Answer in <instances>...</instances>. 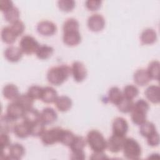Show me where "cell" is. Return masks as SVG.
Segmentation results:
<instances>
[{
	"mask_svg": "<svg viewBox=\"0 0 160 160\" xmlns=\"http://www.w3.org/2000/svg\"><path fill=\"white\" fill-rule=\"evenodd\" d=\"M71 74V68L66 64H61L52 67L48 70L47 79L51 84L59 86L65 82Z\"/></svg>",
	"mask_w": 160,
	"mask_h": 160,
	"instance_id": "cell-1",
	"label": "cell"
},
{
	"mask_svg": "<svg viewBox=\"0 0 160 160\" xmlns=\"http://www.w3.org/2000/svg\"><path fill=\"white\" fill-rule=\"evenodd\" d=\"M86 142L94 152H104L107 149V141L99 131L92 129L86 136Z\"/></svg>",
	"mask_w": 160,
	"mask_h": 160,
	"instance_id": "cell-2",
	"label": "cell"
},
{
	"mask_svg": "<svg viewBox=\"0 0 160 160\" xmlns=\"http://www.w3.org/2000/svg\"><path fill=\"white\" fill-rule=\"evenodd\" d=\"M124 156L128 159H138L141 156V147L139 142L131 138H126L122 147Z\"/></svg>",
	"mask_w": 160,
	"mask_h": 160,
	"instance_id": "cell-3",
	"label": "cell"
},
{
	"mask_svg": "<svg viewBox=\"0 0 160 160\" xmlns=\"http://www.w3.org/2000/svg\"><path fill=\"white\" fill-rule=\"evenodd\" d=\"M39 46L37 40L30 35L22 36L19 41V48L22 53L28 55L36 53Z\"/></svg>",
	"mask_w": 160,
	"mask_h": 160,
	"instance_id": "cell-4",
	"label": "cell"
},
{
	"mask_svg": "<svg viewBox=\"0 0 160 160\" xmlns=\"http://www.w3.org/2000/svg\"><path fill=\"white\" fill-rule=\"evenodd\" d=\"M62 128L55 127L46 130L41 136V141L45 146H51L59 141L60 134Z\"/></svg>",
	"mask_w": 160,
	"mask_h": 160,
	"instance_id": "cell-5",
	"label": "cell"
},
{
	"mask_svg": "<svg viewBox=\"0 0 160 160\" xmlns=\"http://www.w3.org/2000/svg\"><path fill=\"white\" fill-rule=\"evenodd\" d=\"M71 74L77 82L83 81L87 76V69L84 64L80 61H75L71 67Z\"/></svg>",
	"mask_w": 160,
	"mask_h": 160,
	"instance_id": "cell-6",
	"label": "cell"
},
{
	"mask_svg": "<svg viewBox=\"0 0 160 160\" xmlns=\"http://www.w3.org/2000/svg\"><path fill=\"white\" fill-rule=\"evenodd\" d=\"M126 136L112 134L107 141V149L112 153H118L122 151Z\"/></svg>",
	"mask_w": 160,
	"mask_h": 160,
	"instance_id": "cell-7",
	"label": "cell"
},
{
	"mask_svg": "<svg viewBox=\"0 0 160 160\" xmlns=\"http://www.w3.org/2000/svg\"><path fill=\"white\" fill-rule=\"evenodd\" d=\"M87 24L88 28L91 31L99 32L104 29L105 26V19L99 14H93L89 17Z\"/></svg>",
	"mask_w": 160,
	"mask_h": 160,
	"instance_id": "cell-8",
	"label": "cell"
},
{
	"mask_svg": "<svg viewBox=\"0 0 160 160\" xmlns=\"http://www.w3.org/2000/svg\"><path fill=\"white\" fill-rule=\"evenodd\" d=\"M128 128V123L124 118L122 117H118L114 119L112 124V134L118 136H126Z\"/></svg>",
	"mask_w": 160,
	"mask_h": 160,
	"instance_id": "cell-9",
	"label": "cell"
},
{
	"mask_svg": "<svg viewBox=\"0 0 160 160\" xmlns=\"http://www.w3.org/2000/svg\"><path fill=\"white\" fill-rule=\"evenodd\" d=\"M56 25L50 21H40L37 25V31L42 36H52L56 33Z\"/></svg>",
	"mask_w": 160,
	"mask_h": 160,
	"instance_id": "cell-10",
	"label": "cell"
},
{
	"mask_svg": "<svg viewBox=\"0 0 160 160\" xmlns=\"http://www.w3.org/2000/svg\"><path fill=\"white\" fill-rule=\"evenodd\" d=\"M63 42L68 46H75L81 41V36L79 31H68L63 32Z\"/></svg>",
	"mask_w": 160,
	"mask_h": 160,
	"instance_id": "cell-11",
	"label": "cell"
},
{
	"mask_svg": "<svg viewBox=\"0 0 160 160\" xmlns=\"http://www.w3.org/2000/svg\"><path fill=\"white\" fill-rule=\"evenodd\" d=\"M24 111L25 110L15 101L8 104L6 108V114L16 121L22 118Z\"/></svg>",
	"mask_w": 160,
	"mask_h": 160,
	"instance_id": "cell-12",
	"label": "cell"
},
{
	"mask_svg": "<svg viewBox=\"0 0 160 160\" xmlns=\"http://www.w3.org/2000/svg\"><path fill=\"white\" fill-rule=\"evenodd\" d=\"M8 150L9 159H21L25 154V149L24 146L19 143L11 144L8 148Z\"/></svg>",
	"mask_w": 160,
	"mask_h": 160,
	"instance_id": "cell-13",
	"label": "cell"
},
{
	"mask_svg": "<svg viewBox=\"0 0 160 160\" xmlns=\"http://www.w3.org/2000/svg\"><path fill=\"white\" fill-rule=\"evenodd\" d=\"M22 52L19 47L11 46L7 48L4 51V57L9 62H16L19 61L22 56Z\"/></svg>",
	"mask_w": 160,
	"mask_h": 160,
	"instance_id": "cell-14",
	"label": "cell"
},
{
	"mask_svg": "<svg viewBox=\"0 0 160 160\" xmlns=\"http://www.w3.org/2000/svg\"><path fill=\"white\" fill-rule=\"evenodd\" d=\"M58 114L56 111L52 108H44L40 114V121L45 125L50 124L56 121Z\"/></svg>",
	"mask_w": 160,
	"mask_h": 160,
	"instance_id": "cell-15",
	"label": "cell"
},
{
	"mask_svg": "<svg viewBox=\"0 0 160 160\" xmlns=\"http://www.w3.org/2000/svg\"><path fill=\"white\" fill-rule=\"evenodd\" d=\"M16 120L11 118L9 116L2 114L0 119V130L1 132H5L9 134L13 132L14 128L16 124Z\"/></svg>",
	"mask_w": 160,
	"mask_h": 160,
	"instance_id": "cell-16",
	"label": "cell"
},
{
	"mask_svg": "<svg viewBox=\"0 0 160 160\" xmlns=\"http://www.w3.org/2000/svg\"><path fill=\"white\" fill-rule=\"evenodd\" d=\"M133 79L134 82L139 86H144L148 84L151 80L147 70L144 68L139 69L134 73Z\"/></svg>",
	"mask_w": 160,
	"mask_h": 160,
	"instance_id": "cell-17",
	"label": "cell"
},
{
	"mask_svg": "<svg viewBox=\"0 0 160 160\" xmlns=\"http://www.w3.org/2000/svg\"><path fill=\"white\" fill-rule=\"evenodd\" d=\"M13 132L19 138H26L31 135V125L24 121L17 123L14 128Z\"/></svg>",
	"mask_w": 160,
	"mask_h": 160,
	"instance_id": "cell-18",
	"label": "cell"
},
{
	"mask_svg": "<svg viewBox=\"0 0 160 160\" xmlns=\"http://www.w3.org/2000/svg\"><path fill=\"white\" fill-rule=\"evenodd\" d=\"M40 114L41 112L38 109L32 107L25 110L22 118L23 121L31 126L40 121Z\"/></svg>",
	"mask_w": 160,
	"mask_h": 160,
	"instance_id": "cell-19",
	"label": "cell"
},
{
	"mask_svg": "<svg viewBox=\"0 0 160 160\" xmlns=\"http://www.w3.org/2000/svg\"><path fill=\"white\" fill-rule=\"evenodd\" d=\"M158 36L156 31L152 28H146L141 32L140 40L142 44L148 45L154 44L157 40Z\"/></svg>",
	"mask_w": 160,
	"mask_h": 160,
	"instance_id": "cell-20",
	"label": "cell"
},
{
	"mask_svg": "<svg viewBox=\"0 0 160 160\" xmlns=\"http://www.w3.org/2000/svg\"><path fill=\"white\" fill-rule=\"evenodd\" d=\"M58 92L54 88L51 86H46L42 89L41 99L45 103H52L56 101L58 97Z\"/></svg>",
	"mask_w": 160,
	"mask_h": 160,
	"instance_id": "cell-21",
	"label": "cell"
},
{
	"mask_svg": "<svg viewBox=\"0 0 160 160\" xmlns=\"http://www.w3.org/2000/svg\"><path fill=\"white\" fill-rule=\"evenodd\" d=\"M159 87L156 85H151L148 86L145 92L146 98L153 104H158L160 101Z\"/></svg>",
	"mask_w": 160,
	"mask_h": 160,
	"instance_id": "cell-22",
	"label": "cell"
},
{
	"mask_svg": "<svg viewBox=\"0 0 160 160\" xmlns=\"http://www.w3.org/2000/svg\"><path fill=\"white\" fill-rule=\"evenodd\" d=\"M56 107L61 112H66L72 107V100L67 96H58L54 102Z\"/></svg>",
	"mask_w": 160,
	"mask_h": 160,
	"instance_id": "cell-23",
	"label": "cell"
},
{
	"mask_svg": "<svg viewBox=\"0 0 160 160\" xmlns=\"http://www.w3.org/2000/svg\"><path fill=\"white\" fill-rule=\"evenodd\" d=\"M4 98L11 101H15L19 95L18 88L13 84H6L2 89Z\"/></svg>",
	"mask_w": 160,
	"mask_h": 160,
	"instance_id": "cell-24",
	"label": "cell"
},
{
	"mask_svg": "<svg viewBox=\"0 0 160 160\" xmlns=\"http://www.w3.org/2000/svg\"><path fill=\"white\" fill-rule=\"evenodd\" d=\"M124 98L122 91L116 86L112 87L108 91V99L114 105L117 106Z\"/></svg>",
	"mask_w": 160,
	"mask_h": 160,
	"instance_id": "cell-25",
	"label": "cell"
},
{
	"mask_svg": "<svg viewBox=\"0 0 160 160\" xmlns=\"http://www.w3.org/2000/svg\"><path fill=\"white\" fill-rule=\"evenodd\" d=\"M17 36L11 29L10 26L4 27L1 30V39L2 41L8 44H13L16 39Z\"/></svg>",
	"mask_w": 160,
	"mask_h": 160,
	"instance_id": "cell-26",
	"label": "cell"
},
{
	"mask_svg": "<svg viewBox=\"0 0 160 160\" xmlns=\"http://www.w3.org/2000/svg\"><path fill=\"white\" fill-rule=\"evenodd\" d=\"M131 118L134 124L140 126L146 121L147 112L139 109H132L131 112Z\"/></svg>",
	"mask_w": 160,
	"mask_h": 160,
	"instance_id": "cell-27",
	"label": "cell"
},
{
	"mask_svg": "<svg viewBox=\"0 0 160 160\" xmlns=\"http://www.w3.org/2000/svg\"><path fill=\"white\" fill-rule=\"evenodd\" d=\"M34 99L28 94H19L17 99L14 101L18 103L24 110L32 108L34 104Z\"/></svg>",
	"mask_w": 160,
	"mask_h": 160,
	"instance_id": "cell-28",
	"label": "cell"
},
{
	"mask_svg": "<svg viewBox=\"0 0 160 160\" xmlns=\"http://www.w3.org/2000/svg\"><path fill=\"white\" fill-rule=\"evenodd\" d=\"M53 52V48L46 44H43L39 46V47L36 52V55L39 59L46 60L52 56Z\"/></svg>",
	"mask_w": 160,
	"mask_h": 160,
	"instance_id": "cell-29",
	"label": "cell"
},
{
	"mask_svg": "<svg viewBox=\"0 0 160 160\" xmlns=\"http://www.w3.org/2000/svg\"><path fill=\"white\" fill-rule=\"evenodd\" d=\"M159 68L160 63L157 60L152 61L149 64L146 70L151 79H154L156 81L159 80Z\"/></svg>",
	"mask_w": 160,
	"mask_h": 160,
	"instance_id": "cell-30",
	"label": "cell"
},
{
	"mask_svg": "<svg viewBox=\"0 0 160 160\" xmlns=\"http://www.w3.org/2000/svg\"><path fill=\"white\" fill-rule=\"evenodd\" d=\"M87 144L86 139L81 136H76L71 144L69 146L71 152L83 151Z\"/></svg>",
	"mask_w": 160,
	"mask_h": 160,
	"instance_id": "cell-31",
	"label": "cell"
},
{
	"mask_svg": "<svg viewBox=\"0 0 160 160\" xmlns=\"http://www.w3.org/2000/svg\"><path fill=\"white\" fill-rule=\"evenodd\" d=\"M19 11L16 6H13L12 8L4 12V17L5 20L11 24L19 21Z\"/></svg>",
	"mask_w": 160,
	"mask_h": 160,
	"instance_id": "cell-32",
	"label": "cell"
},
{
	"mask_svg": "<svg viewBox=\"0 0 160 160\" xmlns=\"http://www.w3.org/2000/svg\"><path fill=\"white\" fill-rule=\"evenodd\" d=\"M75 136H76L74 133L70 130L62 129L59 142L66 146H69L73 141Z\"/></svg>",
	"mask_w": 160,
	"mask_h": 160,
	"instance_id": "cell-33",
	"label": "cell"
},
{
	"mask_svg": "<svg viewBox=\"0 0 160 160\" xmlns=\"http://www.w3.org/2000/svg\"><path fill=\"white\" fill-rule=\"evenodd\" d=\"M155 131H156V128L151 122L146 121L143 124L140 125L139 132L141 135L144 138H148Z\"/></svg>",
	"mask_w": 160,
	"mask_h": 160,
	"instance_id": "cell-34",
	"label": "cell"
},
{
	"mask_svg": "<svg viewBox=\"0 0 160 160\" xmlns=\"http://www.w3.org/2000/svg\"><path fill=\"white\" fill-rule=\"evenodd\" d=\"M134 103L132 99H129L124 97L116 106L120 112L122 113H129L133 109Z\"/></svg>",
	"mask_w": 160,
	"mask_h": 160,
	"instance_id": "cell-35",
	"label": "cell"
},
{
	"mask_svg": "<svg viewBox=\"0 0 160 160\" xmlns=\"http://www.w3.org/2000/svg\"><path fill=\"white\" fill-rule=\"evenodd\" d=\"M138 94H139L138 88L136 86L132 84L126 85V86H124L122 91L123 96L129 99H133L138 95Z\"/></svg>",
	"mask_w": 160,
	"mask_h": 160,
	"instance_id": "cell-36",
	"label": "cell"
},
{
	"mask_svg": "<svg viewBox=\"0 0 160 160\" xmlns=\"http://www.w3.org/2000/svg\"><path fill=\"white\" fill-rule=\"evenodd\" d=\"M79 22L74 18H68L66 19L62 26L63 32L68 31H79Z\"/></svg>",
	"mask_w": 160,
	"mask_h": 160,
	"instance_id": "cell-37",
	"label": "cell"
},
{
	"mask_svg": "<svg viewBox=\"0 0 160 160\" xmlns=\"http://www.w3.org/2000/svg\"><path fill=\"white\" fill-rule=\"evenodd\" d=\"M46 131L45 124L41 121L31 126V136L34 137H41Z\"/></svg>",
	"mask_w": 160,
	"mask_h": 160,
	"instance_id": "cell-38",
	"label": "cell"
},
{
	"mask_svg": "<svg viewBox=\"0 0 160 160\" xmlns=\"http://www.w3.org/2000/svg\"><path fill=\"white\" fill-rule=\"evenodd\" d=\"M58 6L61 11L70 12L74 8L76 2L73 0H59L58 1Z\"/></svg>",
	"mask_w": 160,
	"mask_h": 160,
	"instance_id": "cell-39",
	"label": "cell"
},
{
	"mask_svg": "<svg viewBox=\"0 0 160 160\" xmlns=\"http://www.w3.org/2000/svg\"><path fill=\"white\" fill-rule=\"evenodd\" d=\"M43 88L37 85H33L29 88L27 93L34 99H41Z\"/></svg>",
	"mask_w": 160,
	"mask_h": 160,
	"instance_id": "cell-40",
	"label": "cell"
},
{
	"mask_svg": "<svg viewBox=\"0 0 160 160\" xmlns=\"http://www.w3.org/2000/svg\"><path fill=\"white\" fill-rule=\"evenodd\" d=\"M10 27L17 37L21 35L25 29L24 24L21 20H19L11 24L10 25Z\"/></svg>",
	"mask_w": 160,
	"mask_h": 160,
	"instance_id": "cell-41",
	"label": "cell"
},
{
	"mask_svg": "<svg viewBox=\"0 0 160 160\" xmlns=\"http://www.w3.org/2000/svg\"><path fill=\"white\" fill-rule=\"evenodd\" d=\"M10 138L8 133L1 132L0 133V145L1 146L2 151L6 150L11 145Z\"/></svg>",
	"mask_w": 160,
	"mask_h": 160,
	"instance_id": "cell-42",
	"label": "cell"
},
{
	"mask_svg": "<svg viewBox=\"0 0 160 160\" xmlns=\"http://www.w3.org/2000/svg\"><path fill=\"white\" fill-rule=\"evenodd\" d=\"M133 109H139L148 112L149 109V105L146 101L143 99H140L134 103Z\"/></svg>",
	"mask_w": 160,
	"mask_h": 160,
	"instance_id": "cell-43",
	"label": "cell"
},
{
	"mask_svg": "<svg viewBox=\"0 0 160 160\" xmlns=\"http://www.w3.org/2000/svg\"><path fill=\"white\" fill-rule=\"evenodd\" d=\"M102 1L99 0H88L85 2L86 8L91 11L98 10L101 6Z\"/></svg>",
	"mask_w": 160,
	"mask_h": 160,
	"instance_id": "cell-44",
	"label": "cell"
},
{
	"mask_svg": "<svg viewBox=\"0 0 160 160\" xmlns=\"http://www.w3.org/2000/svg\"><path fill=\"white\" fill-rule=\"evenodd\" d=\"M146 138L148 145L151 147H156L159 144V135L157 131Z\"/></svg>",
	"mask_w": 160,
	"mask_h": 160,
	"instance_id": "cell-45",
	"label": "cell"
},
{
	"mask_svg": "<svg viewBox=\"0 0 160 160\" xmlns=\"http://www.w3.org/2000/svg\"><path fill=\"white\" fill-rule=\"evenodd\" d=\"M14 6L13 3L10 0H1L0 1V9L4 12Z\"/></svg>",
	"mask_w": 160,
	"mask_h": 160,
	"instance_id": "cell-46",
	"label": "cell"
},
{
	"mask_svg": "<svg viewBox=\"0 0 160 160\" xmlns=\"http://www.w3.org/2000/svg\"><path fill=\"white\" fill-rule=\"evenodd\" d=\"M70 158L71 159H77V160H83L85 159V152L83 151L72 152Z\"/></svg>",
	"mask_w": 160,
	"mask_h": 160,
	"instance_id": "cell-47",
	"label": "cell"
},
{
	"mask_svg": "<svg viewBox=\"0 0 160 160\" xmlns=\"http://www.w3.org/2000/svg\"><path fill=\"white\" fill-rule=\"evenodd\" d=\"M90 158L91 159H101L108 158V157H107L106 154L103 153V152H94Z\"/></svg>",
	"mask_w": 160,
	"mask_h": 160,
	"instance_id": "cell-48",
	"label": "cell"
}]
</instances>
